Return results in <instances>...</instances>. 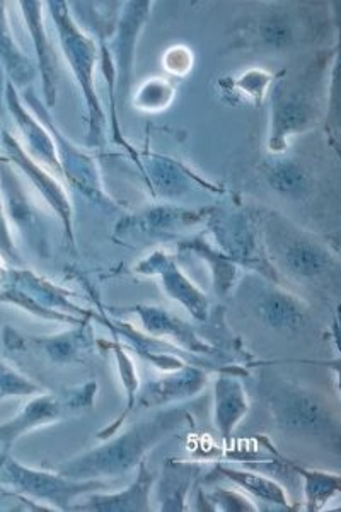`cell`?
Here are the masks:
<instances>
[{"label": "cell", "instance_id": "obj_1", "mask_svg": "<svg viewBox=\"0 0 341 512\" xmlns=\"http://www.w3.org/2000/svg\"><path fill=\"white\" fill-rule=\"evenodd\" d=\"M190 422L185 408H171L132 425L120 436L108 437L105 443L72 460L55 466V472L72 480H101L122 477L145 460V454L156 448L166 437L174 436Z\"/></svg>", "mask_w": 341, "mask_h": 512}, {"label": "cell", "instance_id": "obj_2", "mask_svg": "<svg viewBox=\"0 0 341 512\" xmlns=\"http://www.w3.org/2000/svg\"><path fill=\"white\" fill-rule=\"evenodd\" d=\"M50 16L57 28L58 41L69 64L72 74L76 77L89 110V146H98L105 139L106 117L101 101H99L94 72L98 62V47L93 38L79 28V23L72 18L67 2H48Z\"/></svg>", "mask_w": 341, "mask_h": 512}, {"label": "cell", "instance_id": "obj_3", "mask_svg": "<svg viewBox=\"0 0 341 512\" xmlns=\"http://www.w3.org/2000/svg\"><path fill=\"white\" fill-rule=\"evenodd\" d=\"M101 480H72L58 472H43L14 460L11 454L0 460V489L24 502H43L50 509L72 511L82 495L105 489Z\"/></svg>", "mask_w": 341, "mask_h": 512}, {"label": "cell", "instance_id": "obj_4", "mask_svg": "<svg viewBox=\"0 0 341 512\" xmlns=\"http://www.w3.org/2000/svg\"><path fill=\"white\" fill-rule=\"evenodd\" d=\"M96 395H98V383L89 381L76 388L65 390L60 395L40 393L33 396L14 419L0 424V444H2L0 460L9 456L12 446L29 432L91 410Z\"/></svg>", "mask_w": 341, "mask_h": 512}, {"label": "cell", "instance_id": "obj_5", "mask_svg": "<svg viewBox=\"0 0 341 512\" xmlns=\"http://www.w3.org/2000/svg\"><path fill=\"white\" fill-rule=\"evenodd\" d=\"M273 419L284 431L304 436H338V420L313 391L280 384L268 393Z\"/></svg>", "mask_w": 341, "mask_h": 512}, {"label": "cell", "instance_id": "obj_6", "mask_svg": "<svg viewBox=\"0 0 341 512\" xmlns=\"http://www.w3.org/2000/svg\"><path fill=\"white\" fill-rule=\"evenodd\" d=\"M21 98H23L24 105L33 111V115L52 134L53 140H55V147H57L58 161H60L62 173H64L67 183L76 188V190H79V192L84 193L86 197L94 200V202H98V204L115 207V202L111 198L106 197L93 159L87 158L86 154H82V151H79L72 142L65 139V135L53 123L52 115H50L47 105L41 103V99L36 96L35 91L31 88L24 89Z\"/></svg>", "mask_w": 341, "mask_h": 512}, {"label": "cell", "instance_id": "obj_7", "mask_svg": "<svg viewBox=\"0 0 341 512\" xmlns=\"http://www.w3.org/2000/svg\"><path fill=\"white\" fill-rule=\"evenodd\" d=\"M0 147L4 152L2 156H6L16 166L19 173H23L31 181V185L36 188V192L40 193L41 198L57 214L62 226H64L65 238H67L70 245H76L74 210H72V204H70L69 192L60 183L58 176L53 175L52 171H48L40 163H36L35 159L24 151L21 142L7 128L0 130Z\"/></svg>", "mask_w": 341, "mask_h": 512}, {"label": "cell", "instance_id": "obj_8", "mask_svg": "<svg viewBox=\"0 0 341 512\" xmlns=\"http://www.w3.org/2000/svg\"><path fill=\"white\" fill-rule=\"evenodd\" d=\"M0 197L11 231L16 229L33 250L45 255L47 238L41 212L29 197L18 169L6 156H0Z\"/></svg>", "mask_w": 341, "mask_h": 512}, {"label": "cell", "instance_id": "obj_9", "mask_svg": "<svg viewBox=\"0 0 341 512\" xmlns=\"http://www.w3.org/2000/svg\"><path fill=\"white\" fill-rule=\"evenodd\" d=\"M4 101L6 108L11 113L12 120L18 125L19 132L23 135L24 151L28 152L36 163L45 166L48 171L58 178H64L62 166L58 161L57 147L52 134L48 128L33 115V111L24 105L23 98L18 89L12 86L6 79V89H4Z\"/></svg>", "mask_w": 341, "mask_h": 512}, {"label": "cell", "instance_id": "obj_10", "mask_svg": "<svg viewBox=\"0 0 341 512\" xmlns=\"http://www.w3.org/2000/svg\"><path fill=\"white\" fill-rule=\"evenodd\" d=\"M2 337L7 349L18 350V352L38 350L58 366H67L72 362L81 361L82 354L93 345V337L87 328V321L82 325H76V328L70 332L57 333L50 337H31V335L28 337L7 326L4 328Z\"/></svg>", "mask_w": 341, "mask_h": 512}, {"label": "cell", "instance_id": "obj_11", "mask_svg": "<svg viewBox=\"0 0 341 512\" xmlns=\"http://www.w3.org/2000/svg\"><path fill=\"white\" fill-rule=\"evenodd\" d=\"M137 272L159 275L162 289L171 299L178 301L186 311H190L193 318L200 321L207 320V315H209L207 297L181 272V268L176 265L171 256L162 253V251H156V253L147 256L144 262L139 263Z\"/></svg>", "mask_w": 341, "mask_h": 512}, {"label": "cell", "instance_id": "obj_12", "mask_svg": "<svg viewBox=\"0 0 341 512\" xmlns=\"http://www.w3.org/2000/svg\"><path fill=\"white\" fill-rule=\"evenodd\" d=\"M316 110L304 96L278 94L273 101L270 117L268 149L273 154L284 152L292 135L302 134L316 123Z\"/></svg>", "mask_w": 341, "mask_h": 512}, {"label": "cell", "instance_id": "obj_13", "mask_svg": "<svg viewBox=\"0 0 341 512\" xmlns=\"http://www.w3.org/2000/svg\"><path fill=\"white\" fill-rule=\"evenodd\" d=\"M156 475L149 470L145 460L137 466V477L127 489L116 494H87L82 502H76L72 511L87 512H147L151 511V492Z\"/></svg>", "mask_w": 341, "mask_h": 512}, {"label": "cell", "instance_id": "obj_14", "mask_svg": "<svg viewBox=\"0 0 341 512\" xmlns=\"http://www.w3.org/2000/svg\"><path fill=\"white\" fill-rule=\"evenodd\" d=\"M207 373L197 366H183L166 378L151 381L140 391L135 408L166 407L198 395L207 386Z\"/></svg>", "mask_w": 341, "mask_h": 512}, {"label": "cell", "instance_id": "obj_15", "mask_svg": "<svg viewBox=\"0 0 341 512\" xmlns=\"http://www.w3.org/2000/svg\"><path fill=\"white\" fill-rule=\"evenodd\" d=\"M19 6H21V12H23L26 30H28L31 41H33L36 60H38V70H40L41 82H43L45 105L50 110L57 103L58 72L52 41L48 38L45 21H43V6L45 4H41V2H21Z\"/></svg>", "mask_w": 341, "mask_h": 512}, {"label": "cell", "instance_id": "obj_16", "mask_svg": "<svg viewBox=\"0 0 341 512\" xmlns=\"http://www.w3.org/2000/svg\"><path fill=\"white\" fill-rule=\"evenodd\" d=\"M128 313H135L139 316L140 323L144 326L145 333L151 337L171 338L185 347L188 354H212V349L209 345L202 342L200 338L195 335L193 328L188 323L180 320L178 316L171 315L166 309L157 308V306H133L127 309Z\"/></svg>", "mask_w": 341, "mask_h": 512}, {"label": "cell", "instance_id": "obj_17", "mask_svg": "<svg viewBox=\"0 0 341 512\" xmlns=\"http://www.w3.org/2000/svg\"><path fill=\"white\" fill-rule=\"evenodd\" d=\"M248 412V395L241 379L236 374H220L214 384V424L226 443Z\"/></svg>", "mask_w": 341, "mask_h": 512}, {"label": "cell", "instance_id": "obj_18", "mask_svg": "<svg viewBox=\"0 0 341 512\" xmlns=\"http://www.w3.org/2000/svg\"><path fill=\"white\" fill-rule=\"evenodd\" d=\"M6 277L9 284L28 292L29 296L35 297L36 301L45 308L67 313V315L79 316V318L89 316L86 309L79 308L77 304L70 301L69 291H64L62 287L55 286L40 275H36L35 272H31L28 268L7 270Z\"/></svg>", "mask_w": 341, "mask_h": 512}, {"label": "cell", "instance_id": "obj_19", "mask_svg": "<svg viewBox=\"0 0 341 512\" xmlns=\"http://www.w3.org/2000/svg\"><path fill=\"white\" fill-rule=\"evenodd\" d=\"M200 466L197 463L183 460H168L162 477L157 483V502L159 511H186V499L190 494L191 485L197 480Z\"/></svg>", "mask_w": 341, "mask_h": 512}, {"label": "cell", "instance_id": "obj_20", "mask_svg": "<svg viewBox=\"0 0 341 512\" xmlns=\"http://www.w3.org/2000/svg\"><path fill=\"white\" fill-rule=\"evenodd\" d=\"M7 4L0 2V67L14 88H31L36 79L35 62L19 48L18 41L14 40L11 24L7 19Z\"/></svg>", "mask_w": 341, "mask_h": 512}, {"label": "cell", "instance_id": "obj_21", "mask_svg": "<svg viewBox=\"0 0 341 512\" xmlns=\"http://www.w3.org/2000/svg\"><path fill=\"white\" fill-rule=\"evenodd\" d=\"M151 2H130L125 6L122 21L118 24V35L115 41L116 76L118 82L128 81L132 70L133 50L140 30L151 14Z\"/></svg>", "mask_w": 341, "mask_h": 512}, {"label": "cell", "instance_id": "obj_22", "mask_svg": "<svg viewBox=\"0 0 341 512\" xmlns=\"http://www.w3.org/2000/svg\"><path fill=\"white\" fill-rule=\"evenodd\" d=\"M258 315L275 330H299L306 321V306L282 289H266L258 301Z\"/></svg>", "mask_w": 341, "mask_h": 512}, {"label": "cell", "instance_id": "obj_23", "mask_svg": "<svg viewBox=\"0 0 341 512\" xmlns=\"http://www.w3.org/2000/svg\"><path fill=\"white\" fill-rule=\"evenodd\" d=\"M285 268L301 279H314L333 267V258L319 243L311 239H292L284 248Z\"/></svg>", "mask_w": 341, "mask_h": 512}, {"label": "cell", "instance_id": "obj_24", "mask_svg": "<svg viewBox=\"0 0 341 512\" xmlns=\"http://www.w3.org/2000/svg\"><path fill=\"white\" fill-rule=\"evenodd\" d=\"M205 210H186L178 209V207H171V205H161V207H154V209L147 210L144 214H140L137 219L132 217L125 221V231L135 229V231H142V233H166V231H173L174 227H186L191 224H197L200 219H203Z\"/></svg>", "mask_w": 341, "mask_h": 512}, {"label": "cell", "instance_id": "obj_25", "mask_svg": "<svg viewBox=\"0 0 341 512\" xmlns=\"http://www.w3.org/2000/svg\"><path fill=\"white\" fill-rule=\"evenodd\" d=\"M217 473L220 477L227 478L229 482L234 483L237 487L246 490L248 494L255 495L261 501L268 502V504H277V506L284 507V509H292L289 494L273 478L263 477L258 473L246 472V470H236V468H229V466L224 465L217 466Z\"/></svg>", "mask_w": 341, "mask_h": 512}, {"label": "cell", "instance_id": "obj_26", "mask_svg": "<svg viewBox=\"0 0 341 512\" xmlns=\"http://www.w3.org/2000/svg\"><path fill=\"white\" fill-rule=\"evenodd\" d=\"M180 163L162 156H152L149 161V180L157 195L162 198H178L190 192L193 176Z\"/></svg>", "mask_w": 341, "mask_h": 512}, {"label": "cell", "instance_id": "obj_27", "mask_svg": "<svg viewBox=\"0 0 341 512\" xmlns=\"http://www.w3.org/2000/svg\"><path fill=\"white\" fill-rule=\"evenodd\" d=\"M297 477L304 480V501H306V511L318 512L323 509L328 502L340 494L341 478L336 473L319 472V470H307L302 466L292 463Z\"/></svg>", "mask_w": 341, "mask_h": 512}, {"label": "cell", "instance_id": "obj_28", "mask_svg": "<svg viewBox=\"0 0 341 512\" xmlns=\"http://www.w3.org/2000/svg\"><path fill=\"white\" fill-rule=\"evenodd\" d=\"M0 304H11L14 308L26 311L29 315L41 318V320L70 323V325H82V323H86V318L67 315V313H60V311H53V309L41 306V304L36 301L35 297L29 296L28 292L19 289V287L12 286L9 282H7L4 289L0 291Z\"/></svg>", "mask_w": 341, "mask_h": 512}, {"label": "cell", "instance_id": "obj_29", "mask_svg": "<svg viewBox=\"0 0 341 512\" xmlns=\"http://www.w3.org/2000/svg\"><path fill=\"white\" fill-rule=\"evenodd\" d=\"M266 180L273 190L285 197H302L309 190V178L301 164L284 159L273 163L266 171Z\"/></svg>", "mask_w": 341, "mask_h": 512}, {"label": "cell", "instance_id": "obj_30", "mask_svg": "<svg viewBox=\"0 0 341 512\" xmlns=\"http://www.w3.org/2000/svg\"><path fill=\"white\" fill-rule=\"evenodd\" d=\"M106 345H108V347L113 350V354H115L118 371H120V376H122L123 386H125V390H127L128 402L122 417L116 420L115 424L111 425V427L105 429V431L99 432V439H108V437L113 436L116 429L122 424L123 419H125L128 414H132L133 410H135V402H137V390H139V373H137V369H135V362L132 361V357L125 352L123 345L118 344V342Z\"/></svg>", "mask_w": 341, "mask_h": 512}, {"label": "cell", "instance_id": "obj_31", "mask_svg": "<svg viewBox=\"0 0 341 512\" xmlns=\"http://www.w3.org/2000/svg\"><path fill=\"white\" fill-rule=\"evenodd\" d=\"M40 393H43L40 384L26 378L18 369L0 359V402L14 396H35Z\"/></svg>", "mask_w": 341, "mask_h": 512}, {"label": "cell", "instance_id": "obj_32", "mask_svg": "<svg viewBox=\"0 0 341 512\" xmlns=\"http://www.w3.org/2000/svg\"><path fill=\"white\" fill-rule=\"evenodd\" d=\"M173 98L174 89L168 81L152 79L140 88L135 96V105L139 106L140 110L159 111L162 108H168Z\"/></svg>", "mask_w": 341, "mask_h": 512}, {"label": "cell", "instance_id": "obj_33", "mask_svg": "<svg viewBox=\"0 0 341 512\" xmlns=\"http://www.w3.org/2000/svg\"><path fill=\"white\" fill-rule=\"evenodd\" d=\"M4 76L6 74H4V70L0 67V103H2V98H4V89H6V79H4ZM0 111H2V108H0ZM0 256L14 263V265H18V267H23V260L19 258L18 250H16V245H14V236H12L11 227H9V222L6 219L2 197H0Z\"/></svg>", "mask_w": 341, "mask_h": 512}, {"label": "cell", "instance_id": "obj_34", "mask_svg": "<svg viewBox=\"0 0 341 512\" xmlns=\"http://www.w3.org/2000/svg\"><path fill=\"white\" fill-rule=\"evenodd\" d=\"M212 511L255 512L258 507L236 490L217 489L209 497Z\"/></svg>", "mask_w": 341, "mask_h": 512}, {"label": "cell", "instance_id": "obj_35", "mask_svg": "<svg viewBox=\"0 0 341 512\" xmlns=\"http://www.w3.org/2000/svg\"><path fill=\"white\" fill-rule=\"evenodd\" d=\"M268 79L270 77L265 76L261 70H253V72H248V74H244L241 77V81L239 84L243 86L244 91L249 94V96H255V98H260L265 93L266 84H268Z\"/></svg>", "mask_w": 341, "mask_h": 512}]
</instances>
